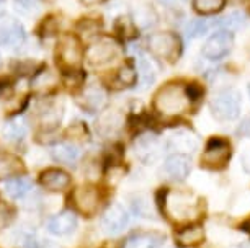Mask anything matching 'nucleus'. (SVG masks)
<instances>
[{"label":"nucleus","mask_w":250,"mask_h":248,"mask_svg":"<svg viewBox=\"0 0 250 248\" xmlns=\"http://www.w3.org/2000/svg\"><path fill=\"white\" fill-rule=\"evenodd\" d=\"M200 90L195 85H182V83H167L154 96V108L162 116L175 118L187 113L191 101L196 100Z\"/></svg>","instance_id":"f257e3e1"},{"label":"nucleus","mask_w":250,"mask_h":248,"mask_svg":"<svg viewBox=\"0 0 250 248\" xmlns=\"http://www.w3.org/2000/svg\"><path fill=\"white\" fill-rule=\"evenodd\" d=\"M53 158L59 163L74 165L80 158V149L74 144H59L53 149Z\"/></svg>","instance_id":"393cba45"},{"label":"nucleus","mask_w":250,"mask_h":248,"mask_svg":"<svg viewBox=\"0 0 250 248\" xmlns=\"http://www.w3.org/2000/svg\"><path fill=\"white\" fill-rule=\"evenodd\" d=\"M164 170L168 176L173 180H185L191 172V162L188 155H182V153H173L165 160Z\"/></svg>","instance_id":"2eb2a0df"},{"label":"nucleus","mask_w":250,"mask_h":248,"mask_svg":"<svg viewBox=\"0 0 250 248\" xmlns=\"http://www.w3.org/2000/svg\"><path fill=\"white\" fill-rule=\"evenodd\" d=\"M230 158V144L223 137H213L208 140L205 152L201 155V165L206 168H221Z\"/></svg>","instance_id":"0eeeda50"},{"label":"nucleus","mask_w":250,"mask_h":248,"mask_svg":"<svg viewBox=\"0 0 250 248\" xmlns=\"http://www.w3.org/2000/svg\"><path fill=\"white\" fill-rule=\"evenodd\" d=\"M232 43H234L232 33L226 31V30H219L205 43V46H203V49H201V54L205 56L208 60H221L230 53Z\"/></svg>","instance_id":"1a4fd4ad"},{"label":"nucleus","mask_w":250,"mask_h":248,"mask_svg":"<svg viewBox=\"0 0 250 248\" xmlns=\"http://www.w3.org/2000/svg\"><path fill=\"white\" fill-rule=\"evenodd\" d=\"M245 17L240 12H230L229 15H226L224 18L219 20V26H223L226 31H235L244 25Z\"/></svg>","instance_id":"7c9ffc66"},{"label":"nucleus","mask_w":250,"mask_h":248,"mask_svg":"<svg viewBox=\"0 0 250 248\" xmlns=\"http://www.w3.org/2000/svg\"><path fill=\"white\" fill-rule=\"evenodd\" d=\"M80 2H82V5H85V7H97L105 2V0H80Z\"/></svg>","instance_id":"c9c22d12"},{"label":"nucleus","mask_w":250,"mask_h":248,"mask_svg":"<svg viewBox=\"0 0 250 248\" xmlns=\"http://www.w3.org/2000/svg\"><path fill=\"white\" fill-rule=\"evenodd\" d=\"M136 72H138V80L141 85V90L147 88L150 83L155 80V69L152 62L149 59H146L144 56H139L136 59Z\"/></svg>","instance_id":"4be33fe9"},{"label":"nucleus","mask_w":250,"mask_h":248,"mask_svg":"<svg viewBox=\"0 0 250 248\" xmlns=\"http://www.w3.org/2000/svg\"><path fill=\"white\" fill-rule=\"evenodd\" d=\"M75 226H77V219L72 212L65 210V212H61L58 216L51 217L48 221V232L53 233V235L58 237H64L69 235L75 230Z\"/></svg>","instance_id":"dca6fc26"},{"label":"nucleus","mask_w":250,"mask_h":248,"mask_svg":"<svg viewBox=\"0 0 250 248\" xmlns=\"http://www.w3.org/2000/svg\"><path fill=\"white\" fill-rule=\"evenodd\" d=\"M177 243L180 247H195L203 242L205 238V230L201 226H188L177 232Z\"/></svg>","instance_id":"412c9836"},{"label":"nucleus","mask_w":250,"mask_h":248,"mask_svg":"<svg viewBox=\"0 0 250 248\" xmlns=\"http://www.w3.org/2000/svg\"><path fill=\"white\" fill-rule=\"evenodd\" d=\"M56 59L58 64L65 70H74L80 67L83 59V49L77 36L62 35L59 38L58 49H56Z\"/></svg>","instance_id":"39448f33"},{"label":"nucleus","mask_w":250,"mask_h":248,"mask_svg":"<svg viewBox=\"0 0 250 248\" xmlns=\"http://www.w3.org/2000/svg\"><path fill=\"white\" fill-rule=\"evenodd\" d=\"M211 111L218 121H234L240 114V93L232 87L219 90L211 100Z\"/></svg>","instance_id":"20e7f679"},{"label":"nucleus","mask_w":250,"mask_h":248,"mask_svg":"<svg viewBox=\"0 0 250 248\" xmlns=\"http://www.w3.org/2000/svg\"><path fill=\"white\" fill-rule=\"evenodd\" d=\"M108 101L106 92L103 90L100 85H88L87 88H83L82 95L79 98V103L83 110L90 111V113H97L105 108Z\"/></svg>","instance_id":"4468645a"},{"label":"nucleus","mask_w":250,"mask_h":248,"mask_svg":"<svg viewBox=\"0 0 250 248\" xmlns=\"http://www.w3.org/2000/svg\"><path fill=\"white\" fill-rule=\"evenodd\" d=\"M160 3H175V2H180V0H159Z\"/></svg>","instance_id":"e433bc0d"},{"label":"nucleus","mask_w":250,"mask_h":248,"mask_svg":"<svg viewBox=\"0 0 250 248\" xmlns=\"http://www.w3.org/2000/svg\"><path fill=\"white\" fill-rule=\"evenodd\" d=\"M240 163H242L244 172L250 173V147H249V149H245V151H244L242 157H240Z\"/></svg>","instance_id":"72a5a7b5"},{"label":"nucleus","mask_w":250,"mask_h":248,"mask_svg":"<svg viewBox=\"0 0 250 248\" xmlns=\"http://www.w3.org/2000/svg\"><path fill=\"white\" fill-rule=\"evenodd\" d=\"M15 5L21 12H33L40 5V0H15Z\"/></svg>","instance_id":"473e14b6"},{"label":"nucleus","mask_w":250,"mask_h":248,"mask_svg":"<svg viewBox=\"0 0 250 248\" xmlns=\"http://www.w3.org/2000/svg\"><path fill=\"white\" fill-rule=\"evenodd\" d=\"M26 39L25 28L10 15H0V44L5 48L17 49Z\"/></svg>","instance_id":"6e6552de"},{"label":"nucleus","mask_w":250,"mask_h":248,"mask_svg":"<svg viewBox=\"0 0 250 248\" xmlns=\"http://www.w3.org/2000/svg\"><path fill=\"white\" fill-rule=\"evenodd\" d=\"M226 5V0H193V8L201 15H214Z\"/></svg>","instance_id":"cd10ccee"},{"label":"nucleus","mask_w":250,"mask_h":248,"mask_svg":"<svg viewBox=\"0 0 250 248\" xmlns=\"http://www.w3.org/2000/svg\"><path fill=\"white\" fill-rule=\"evenodd\" d=\"M118 54H120V44L108 36L98 38L85 49L87 62L93 67H103V65L110 64L111 60L118 57Z\"/></svg>","instance_id":"423d86ee"},{"label":"nucleus","mask_w":250,"mask_h":248,"mask_svg":"<svg viewBox=\"0 0 250 248\" xmlns=\"http://www.w3.org/2000/svg\"><path fill=\"white\" fill-rule=\"evenodd\" d=\"M28 124L23 118H13L3 126V137L10 142H20L26 137Z\"/></svg>","instance_id":"5701e85b"},{"label":"nucleus","mask_w":250,"mask_h":248,"mask_svg":"<svg viewBox=\"0 0 250 248\" xmlns=\"http://www.w3.org/2000/svg\"><path fill=\"white\" fill-rule=\"evenodd\" d=\"M147 46L154 57L167 60V62H175L182 53V41L172 31L152 33L147 39Z\"/></svg>","instance_id":"7ed1b4c3"},{"label":"nucleus","mask_w":250,"mask_h":248,"mask_svg":"<svg viewBox=\"0 0 250 248\" xmlns=\"http://www.w3.org/2000/svg\"><path fill=\"white\" fill-rule=\"evenodd\" d=\"M118 82L125 87L136 85V82H138V72H136V69L133 67V65L126 64L118 70Z\"/></svg>","instance_id":"2f4dec72"},{"label":"nucleus","mask_w":250,"mask_h":248,"mask_svg":"<svg viewBox=\"0 0 250 248\" xmlns=\"http://www.w3.org/2000/svg\"><path fill=\"white\" fill-rule=\"evenodd\" d=\"M41 185L49 191H62L69 188L70 176L59 168H49L41 173Z\"/></svg>","instance_id":"f3484780"},{"label":"nucleus","mask_w":250,"mask_h":248,"mask_svg":"<svg viewBox=\"0 0 250 248\" xmlns=\"http://www.w3.org/2000/svg\"><path fill=\"white\" fill-rule=\"evenodd\" d=\"M58 85V76L49 69H43L35 74L31 80V88L38 93H48Z\"/></svg>","instance_id":"aec40b11"},{"label":"nucleus","mask_w":250,"mask_h":248,"mask_svg":"<svg viewBox=\"0 0 250 248\" xmlns=\"http://www.w3.org/2000/svg\"><path fill=\"white\" fill-rule=\"evenodd\" d=\"M5 193L10 196L12 199H21L31 191V183L28 178L23 176H15V178H8L3 185Z\"/></svg>","instance_id":"b1692460"},{"label":"nucleus","mask_w":250,"mask_h":248,"mask_svg":"<svg viewBox=\"0 0 250 248\" xmlns=\"http://www.w3.org/2000/svg\"><path fill=\"white\" fill-rule=\"evenodd\" d=\"M25 172V165L17 155L7 152H0V180L17 176Z\"/></svg>","instance_id":"a211bd4d"},{"label":"nucleus","mask_w":250,"mask_h":248,"mask_svg":"<svg viewBox=\"0 0 250 248\" xmlns=\"http://www.w3.org/2000/svg\"><path fill=\"white\" fill-rule=\"evenodd\" d=\"M232 248H240V247H232Z\"/></svg>","instance_id":"58836bf2"},{"label":"nucleus","mask_w":250,"mask_h":248,"mask_svg":"<svg viewBox=\"0 0 250 248\" xmlns=\"http://www.w3.org/2000/svg\"><path fill=\"white\" fill-rule=\"evenodd\" d=\"M239 133L242 135H247V137H250V116L242 121V124H240V128H239Z\"/></svg>","instance_id":"f704fd0d"},{"label":"nucleus","mask_w":250,"mask_h":248,"mask_svg":"<svg viewBox=\"0 0 250 248\" xmlns=\"http://www.w3.org/2000/svg\"><path fill=\"white\" fill-rule=\"evenodd\" d=\"M219 26V21H209V20H193L190 25L187 26L188 38H200L209 33L211 28Z\"/></svg>","instance_id":"c85d7f7f"},{"label":"nucleus","mask_w":250,"mask_h":248,"mask_svg":"<svg viewBox=\"0 0 250 248\" xmlns=\"http://www.w3.org/2000/svg\"><path fill=\"white\" fill-rule=\"evenodd\" d=\"M40 123L46 128H54L61 123L62 118V108H59L56 103H48L43 108H40Z\"/></svg>","instance_id":"a878e982"},{"label":"nucleus","mask_w":250,"mask_h":248,"mask_svg":"<svg viewBox=\"0 0 250 248\" xmlns=\"http://www.w3.org/2000/svg\"><path fill=\"white\" fill-rule=\"evenodd\" d=\"M134 147H136V155L144 163H152L160 155V142L155 134L150 133L141 134L138 140H136Z\"/></svg>","instance_id":"ddd939ff"},{"label":"nucleus","mask_w":250,"mask_h":248,"mask_svg":"<svg viewBox=\"0 0 250 248\" xmlns=\"http://www.w3.org/2000/svg\"><path fill=\"white\" fill-rule=\"evenodd\" d=\"M247 90H249V98H250V83H249V87H247Z\"/></svg>","instance_id":"4c0bfd02"},{"label":"nucleus","mask_w":250,"mask_h":248,"mask_svg":"<svg viewBox=\"0 0 250 248\" xmlns=\"http://www.w3.org/2000/svg\"><path fill=\"white\" fill-rule=\"evenodd\" d=\"M198 146H200V140H198L196 134L188 129H178L167 139V149H170L175 153H182V155L193 153Z\"/></svg>","instance_id":"f8f14e48"},{"label":"nucleus","mask_w":250,"mask_h":248,"mask_svg":"<svg viewBox=\"0 0 250 248\" xmlns=\"http://www.w3.org/2000/svg\"><path fill=\"white\" fill-rule=\"evenodd\" d=\"M72 203L75 206V209L79 210L83 216H93L98 210V191L93 186H80L72 193Z\"/></svg>","instance_id":"9b49d317"},{"label":"nucleus","mask_w":250,"mask_h":248,"mask_svg":"<svg viewBox=\"0 0 250 248\" xmlns=\"http://www.w3.org/2000/svg\"><path fill=\"white\" fill-rule=\"evenodd\" d=\"M133 23L139 28H149L155 23V13L150 10V7H138L134 12Z\"/></svg>","instance_id":"c756f323"},{"label":"nucleus","mask_w":250,"mask_h":248,"mask_svg":"<svg viewBox=\"0 0 250 248\" xmlns=\"http://www.w3.org/2000/svg\"><path fill=\"white\" fill-rule=\"evenodd\" d=\"M97 128L103 135L115 134L116 131L121 128V116L118 114L116 111H108V113H103L100 116V119H98Z\"/></svg>","instance_id":"bb28decb"},{"label":"nucleus","mask_w":250,"mask_h":248,"mask_svg":"<svg viewBox=\"0 0 250 248\" xmlns=\"http://www.w3.org/2000/svg\"><path fill=\"white\" fill-rule=\"evenodd\" d=\"M162 242L164 238L157 235V233L141 232L129 237L128 242L125 243V248H160Z\"/></svg>","instance_id":"6ab92c4d"},{"label":"nucleus","mask_w":250,"mask_h":248,"mask_svg":"<svg viewBox=\"0 0 250 248\" xmlns=\"http://www.w3.org/2000/svg\"><path fill=\"white\" fill-rule=\"evenodd\" d=\"M128 224H129V214L121 204H111L102 217L103 230L106 233H110V235L121 233L128 227Z\"/></svg>","instance_id":"9d476101"},{"label":"nucleus","mask_w":250,"mask_h":248,"mask_svg":"<svg viewBox=\"0 0 250 248\" xmlns=\"http://www.w3.org/2000/svg\"><path fill=\"white\" fill-rule=\"evenodd\" d=\"M201 199L190 191L167 190L164 193V212L173 222H191L201 214Z\"/></svg>","instance_id":"f03ea898"}]
</instances>
